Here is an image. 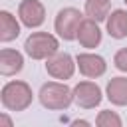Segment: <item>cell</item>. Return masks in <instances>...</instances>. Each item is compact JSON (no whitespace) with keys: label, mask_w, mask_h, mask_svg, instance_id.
<instances>
[{"label":"cell","mask_w":127,"mask_h":127,"mask_svg":"<svg viewBox=\"0 0 127 127\" xmlns=\"http://www.w3.org/2000/svg\"><path fill=\"white\" fill-rule=\"evenodd\" d=\"M125 4H127V0H125Z\"/></svg>","instance_id":"18"},{"label":"cell","mask_w":127,"mask_h":127,"mask_svg":"<svg viewBox=\"0 0 127 127\" xmlns=\"http://www.w3.org/2000/svg\"><path fill=\"white\" fill-rule=\"evenodd\" d=\"M71 99H73V93L65 83L50 81V83L42 85V89H40V101L48 109H65V107H69Z\"/></svg>","instance_id":"1"},{"label":"cell","mask_w":127,"mask_h":127,"mask_svg":"<svg viewBox=\"0 0 127 127\" xmlns=\"http://www.w3.org/2000/svg\"><path fill=\"white\" fill-rule=\"evenodd\" d=\"M46 71L56 79H69L73 75V60L69 54H54L48 58Z\"/></svg>","instance_id":"7"},{"label":"cell","mask_w":127,"mask_h":127,"mask_svg":"<svg viewBox=\"0 0 127 127\" xmlns=\"http://www.w3.org/2000/svg\"><path fill=\"white\" fill-rule=\"evenodd\" d=\"M95 123H97L99 127H111V125L119 127V125H121V119H119V115H115L113 111H101Z\"/></svg>","instance_id":"15"},{"label":"cell","mask_w":127,"mask_h":127,"mask_svg":"<svg viewBox=\"0 0 127 127\" xmlns=\"http://www.w3.org/2000/svg\"><path fill=\"white\" fill-rule=\"evenodd\" d=\"M77 40L83 48H95L101 42V30L97 28V22L91 18L81 20V24L77 28Z\"/></svg>","instance_id":"9"},{"label":"cell","mask_w":127,"mask_h":127,"mask_svg":"<svg viewBox=\"0 0 127 127\" xmlns=\"http://www.w3.org/2000/svg\"><path fill=\"white\" fill-rule=\"evenodd\" d=\"M2 103L12 111H22L32 103V89L24 81H10L2 87Z\"/></svg>","instance_id":"2"},{"label":"cell","mask_w":127,"mask_h":127,"mask_svg":"<svg viewBox=\"0 0 127 127\" xmlns=\"http://www.w3.org/2000/svg\"><path fill=\"white\" fill-rule=\"evenodd\" d=\"M24 48H26V54L30 58H34V60H48L50 56L58 54L60 46H58V40L52 34H48V32H34L26 40Z\"/></svg>","instance_id":"3"},{"label":"cell","mask_w":127,"mask_h":127,"mask_svg":"<svg viewBox=\"0 0 127 127\" xmlns=\"http://www.w3.org/2000/svg\"><path fill=\"white\" fill-rule=\"evenodd\" d=\"M107 32L115 40H121L127 36V12L125 10H115L107 18Z\"/></svg>","instance_id":"11"},{"label":"cell","mask_w":127,"mask_h":127,"mask_svg":"<svg viewBox=\"0 0 127 127\" xmlns=\"http://www.w3.org/2000/svg\"><path fill=\"white\" fill-rule=\"evenodd\" d=\"M81 20L83 18H81L79 10H75V8H64V10L58 12L54 26H56V32L64 40H73V38H77V28H79Z\"/></svg>","instance_id":"4"},{"label":"cell","mask_w":127,"mask_h":127,"mask_svg":"<svg viewBox=\"0 0 127 127\" xmlns=\"http://www.w3.org/2000/svg\"><path fill=\"white\" fill-rule=\"evenodd\" d=\"M24 60L22 54L16 50H2L0 52V73L2 75H14L22 69Z\"/></svg>","instance_id":"10"},{"label":"cell","mask_w":127,"mask_h":127,"mask_svg":"<svg viewBox=\"0 0 127 127\" xmlns=\"http://www.w3.org/2000/svg\"><path fill=\"white\" fill-rule=\"evenodd\" d=\"M0 121H2V123H4V125H12V123H10V119H8V117H2V119H0Z\"/></svg>","instance_id":"17"},{"label":"cell","mask_w":127,"mask_h":127,"mask_svg":"<svg viewBox=\"0 0 127 127\" xmlns=\"http://www.w3.org/2000/svg\"><path fill=\"white\" fill-rule=\"evenodd\" d=\"M20 34V24L16 22V18L10 12H0V40L2 42H10L14 38H18Z\"/></svg>","instance_id":"13"},{"label":"cell","mask_w":127,"mask_h":127,"mask_svg":"<svg viewBox=\"0 0 127 127\" xmlns=\"http://www.w3.org/2000/svg\"><path fill=\"white\" fill-rule=\"evenodd\" d=\"M73 101L79 107H83V109H91V107L99 105V101H101V89L95 83H91V81H81L73 89Z\"/></svg>","instance_id":"6"},{"label":"cell","mask_w":127,"mask_h":127,"mask_svg":"<svg viewBox=\"0 0 127 127\" xmlns=\"http://www.w3.org/2000/svg\"><path fill=\"white\" fill-rule=\"evenodd\" d=\"M107 97L115 105H127V77H113L107 83Z\"/></svg>","instance_id":"12"},{"label":"cell","mask_w":127,"mask_h":127,"mask_svg":"<svg viewBox=\"0 0 127 127\" xmlns=\"http://www.w3.org/2000/svg\"><path fill=\"white\" fill-rule=\"evenodd\" d=\"M115 67L121 69V71H127V48H121L117 54H115Z\"/></svg>","instance_id":"16"},{"label":"cell","mask_w":127,"mask_h":127,"mask_svg":"<svg viewBox=\"0 0 127 127\" xmlns=\"http://www.w3.org/2000/svg\"><path fill=\"white\" fill-rule=\"evenodd\" d=\"M77 67L85 77H99L105 73V60L95 54H79Z\"/></svg>","instance_id":"8"},{"label":"cell","mask_w":127,"mask_h":127,"mask_svg":"<svg viewBox=\"0 0 127 127\" xmlns=\"http://www.w3.org/2000/svg\"><path fill=\"white\" fill-rule=\"evenodd\" d=\"M18 16L24 26L28 28H38L46 20V10L40 0H24L18 8Z\"/></svg>","instance_id":"5"},{"label":"cell","mask_w":127,"mask_h":127,"mask_svg":"<svg viewBox=\"0 0 127 127\" xmlns=\"http://www.w3.org/2000/svg\"><path fill=\"white\" fill-rule=\"evenodd\" d=\"M85 14L87 18L101 22L109 14V0H87L85 2Z\"/></svg>","instance_id":"14"}]
</instances>
